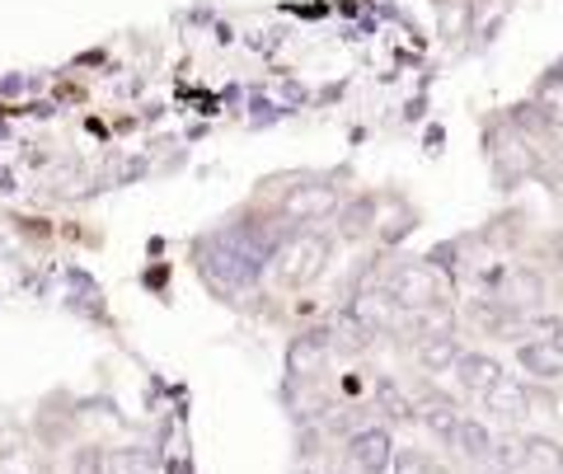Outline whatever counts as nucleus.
I'll return each mask as SVG.
<instances>
[{"label": "nucleus", "instance_id": "f257e3e1", "mask_svg": "<svg viewBox=\"0 0 563 474\" xmlns=\"http://www.w3.org/2000/svg\"><path fill=\"white\" fill-rule=\"evenodd\" d=\"M329 254H333V235L301 231V235H291L277 250L273 273H277V283L287 287V291H301V287H310V283H320V277H324Z\"/></svg>", "mask_w": 563, "mask_h": 474}, {"label": "nucleus", "instance_id": "f03ea898", "mask_svg": "<svg viewBox=\"0 0 563 474\" xmlns=\"http://www.w3.org/2000/svg\"><path fill=\"white\" fill-rule=\"evenodd\" d=\"M395 296L399 310H428V306H446V277L437 263L428 258H404L395 263V273L380 283Z\"/></svg>", "mask_w": 563, "mask_h": 474}, {"label": "nucleus", "instance_id": "7ed1b4c3", "mask_svg": "<svg viewBox=\"0 0 563 474\" xmlns=\"http://www.w3.org/2000/svg\"><path fill=\"white\" fill-rule=\"evenodd\" d=\"M493 465L517 474H563V442L544 432H517L493 447Z\"/></svg>", "mask_w": 563, "mask_h": 474}, {"label": "nucleus", "instance_id": "20e7f679", "mask_svg": "<svg viewBox=\"0 0 563 474\" xmlns=\"http://www.w3.org/2000/svg\"><path fill=\"white\" fill-rule=\"evenodd\" d=\"M493 296V301H503L507 310H517V315H531L544 306V296H550V287H544V273L540 268H526V263H512V268H503L498 277H493V287L484 291Z\"/></svg>", "mask_w": 563, "mask_h": 474}, {"label": "nucleus", "instance_id": "39448f33", "mask_svg": "<svg viewBox=\"0 0 563 474\" xmlns=\"http://www.w3.org/2000/svg\"><path fill=\"white\" fill-rule=\"evenodd\" d=\"M395 461V432L385 423H366L347 437V465L357 474H390Z\"/></svg>", "mask_w": 563, "mask_h": 474}, {"label": "nucleus", "instance_id": "423d86ee", "mask_svg": "<svg viewBox=\"0 0 563 474\" xmlns=\"http://www.w3.org/2000/svg\"><path fill=\"white\" fill-rule=\"evenodd\" d=\"M343 315H347V320L357 324L362 333H372V339H376V333H390V329L399 324L404 310L395 306V296L385 291V287H362V291L343 306Z\"/></svg>", "mask_w": 563, "mask_h": 474}, {"label": "nucleus", "instance_id": "0eeeda50", "mask_svg": "<svg viewBox=\"0 0 563 474\" xmlns=\"http://www.w3.org/2000/svg\"><path fill=\"white\" fill-rule=\"evenodd\" d=\"M517 366L526 372V381H544V385L563 381V339H526V343H517Z\"/></svg>", "mask_w": 563, "mask_h": 474}, {"label": "nucleus", "instance_id": "6e6552de", "mask_svg": "<svg viewBox=\"0 0 563 474\" xmlns=\"http://www.w3.org/2000/svg\"><path fill=\"white\" fill-rule=\"evenodd\" d=\"M339 202H343V192L333 188V184H296L287 198H282V212H287L291 221H320Z\"/></svg>", "mask_w": 563, "mask_h": 474}, {"label": "nucleus", "instance_id": "1a4fd4ad", "mask_svg": "<svg viewBox=\"0 0 563 474\" xmlns=\"http://www.w3.org/2000/svg\"><path fill=\"white\" fill-rule=\"evenodd\" d=\"M413 414H418V423L428 428L442 447H455V428H461V418H465L455 399H446V395H422V399H413Z\"/></svg>", "mask_w": 563, "mask_h": 474}, {"label": "nucleus", "instance_id": "9d476101", "mask_svg": "<svg viewBox=\"0 0 563 474\" xmlns=\"http://www.w3.org/2000/svg\"><path fill=\"white\" fill-rule=\"evenodd\" d=\"M451 376H455V385H461L465 395L479 399V395L488 390V385H498L507 372H503V362H498V357H488V353H470V348H465V353L455 357Z\"/></svg>", "mask_w": 563, "mask_h": 474}, {"label": "nucleus", "instance_id": "9b49d317", "mask_svg": "<svg viewBox=\"0 0 563 474\" xmlns=\"http://www.w3.org/2000/svg\"><path fill=\"white\" fill-rule=\"evenodd\" d=\"M413 353H418V366L422 372H432V376H442V372H451L455 366V357L465 353V343H461V333H432V339H422V343H413Z\"/></svg>", "mask_w": 563, "mask_h": 474}, {"label": "nucleus", "instance_id": "f8f14e48", "mask_svg": "<svg viewBox=\"0 0 563 474\" xmlns=\"http://www.w3.org/2000/svg\"><path fill=\"white\" fill-rule=\"evenodd\" d=\"M479 399H484L488 414H503V418L531 414V390H526V381H517V376H503L498 385H488Z\"/></svg>", "mask_w": 563, "mask_h": 474}, {"label": "nucleus", "instance_id": "ddd939ff", "mask_svg": "<svg viewBox=\"0 0 563 474\" xmlns=\"http://www.w3.org/2000/svg\"><path fill=\"white\" fill-rule=\"evenodd\" d=\"M395 329H399V333H409L413 343H422V339H432V333H451V329H455V315H451L446 306H428V310H404Z\"/></svg>", "mask_w": 563, "mask_h": 474}, {"label": "nucleus", "instance_id": "4468645a", "mask_svg": "<svg viewBox=\"0 0 563 474\" xmlns=\"http://www.w3.org/2000/svg\"><path fill=\"white\" fill-rule=\"evenodd\" d=\"M324 362H329V339H324V329H310V333H301V339L291 343V353H287L291 376H314Z\"/></svg>", "mask_w": 563, "mask_h": 474}, {"label": "nucleus", "instance_id": "2eb2a0df", "mask_svg": "<svg viewBox=\"0 0 563 474\" xmlns=\"http://www.w3.org/2000/svg\"><path fill=\"white\" fill-rule=\"evenodd\" d=\"M493 447H498V437L488 432V423H479V418H461V428H455V451H461L465 461L493 465Z\"/></svg>", "mask_w": 563, "mask_h": 474}, {"label": "nucleus", "instance_id": "dca6fc26", "mask_svg": "<svg viewBox=\"0 0 563 474\" xmlns=\"http://www.w3.org/2000/svg\"><path fill=\"white\" fill-rule=\"evenodd\" d=\"M531 122H540V128H554L563 132V76H544L540 90H536V103H531Z\"/></svg>", "mask_w": 563, "mask_h": 474}, {"label": "nucleus", "instance_id": "f3484780", "mask_svg": "<svg viewBox=\"0 0 563 474\" xmlns=\"http://www.w3.org/2000/svg\"><path fill=\"white\" fill-rule=\"evenodd\" d=\"M390 474H442V465H437L422 447H404V451H395Z\"/></svg>", "mask_w": 563, "mask_h": 474}, {"label": "nucleus", "instance_id": "a211bd4d", "mask_svg": "<svg viewBox=\"0 0 563 474\" xmlns=\"http://www.w3.org/2000/svg\"><path fill=\"white\" fill-rule=\"evenodd\" d=\"M372 217H376V202H372V198L352 202L347 212H343V225H339V235H362L366 225H372Z\"/></svg>", "mask_w": 563, "mask_h": 474}, {"label": "nucleus", "instance_id": "6ab92c4d", "mask_svg": "<svg viewBox=\"0 0 563 474\" xmlns=\"http://www.w3.org/2000/svg\"><path fill=\"white\" fill-rule=\"evenodd\" d=\"M70 474H109V455L99 447H80L76 461H70Z\"/></svg>", "mask_w": 563, "mask_h": 474}, {"label": "nucleus", "instance_id": "aec40b11", "mask_svg": "<svg viewBox=\"0 0 563 474\" xmlns=\"http://www.w3.org/2000/svg\"><path fill=\"white\" fill-rule=\"evenodd\" d=\"M109 474H151V461L141 451H118L109 455Z\"/></svg>", "mask_w": 563, "mask_h": 474}, {"label": "nucleus", "instance_id": "412c9836", "mask_svg": "<svg viewBox=\"0 0 563 474\" xmlns=\"http://www.w3.org/2000/svg\"><path fill=\"white\" fill-rule=\"evenodd\" d=\"M554 254H559V263H563V231L554 235Z\"/></svg>", "mask_w": 563, "mask_h": 474}, {"label": "nucleus", "instance_id": "4be33fe9", "mask_svg": "<svg viewBox=\"0 0 563 474\" xmlns=\"http://www.w3.org/2000/svg\"><path fill=\"white\" fill-rule=\"evenodd\" d=\"M296 474H320V470H310V465H301V470H296Z\"/></svg>", "mask_w": 563, "mask_h": 474}]
</instances>
